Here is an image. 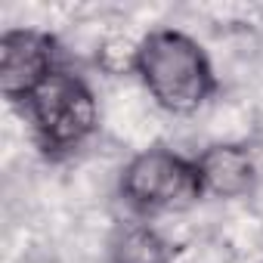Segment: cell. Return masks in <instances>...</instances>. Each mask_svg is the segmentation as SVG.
I'll list each match as a JSON object with an SVG mask.
<instances>
[{"label":"cell","mask_w":263,"mask_h":263,"mask_svg":"<svg viewBox=\"0 0 263 263\" xmlns=\"http://www.w3.org/2000/svg\"><path fill=\"white\" fill-rule=\"evenodd\" d=\"M180 254L183 241L146 220L118 226L108 241V263H174Z\"/></svg>","instance_id":"6"},{"label":"cell","mask_w":263,"mask_h":263,"mask_svg":"<svg viewBox=\"0 0 263 263\" xmlns=\"http://www.w3.org/2000/svg\"><path fill=\"white\" fill-rule=\"evenodd\" d=\"M137 53H140V41H124V37H115V41H105L96 62L108 71V74H137Z\"/></svg>","instance_id":"7"},{"label":"cell","mask_w":263,"mask_h":263,"mask_svg":"<svg viewBox=\"0 0 263 263\" xmlns=\"http://www.w3.org/2000/svg\"><path fill=\"white\" fill-rule=\"evenodd\" d=\"M62 68L59 41L44 28H7L0 34V93L22 108Z\"/></svg>","instance_id":"4"},{"label":"cell","mask_w":263,"mask_h":263,"mask_svg":"<svg viewBox=\"0 0 263 263\" xmlns=\"http://www.w3.org/2000/svg\"><path fill=\"white\" fill-rule=\"evenodd\" d=\"M198 180L204 195L214 198H245L257 186V161L241 143H214L195 155Z\"/></svg>","instance_id":"5"},{"label":"cell","mask_w":263,"mask_h":263,"mask_svg":"<svg viewBox=\"0 0 263 263\" xmlns=\"http://www.w3.org/2000/svg\"><path fill=\"white\" fill-rule=\"evenodd\" d=\"M118 195L134 214L158 217L192 208L198 198H204V189L195 158H186L167 146H149L124 164Z\"/></svg>","instance_id":"3"},{"label":"cell","mask_w":263,"mask_h":263,"mask_svg":"<svg viewBox=\"0 0 263 263\" xmlns=\"http://www.w3.org/2000/svg\"><path fill=\"white\" fill-rule=\"evenodd\" d=\"M31 140L47 161L81 152L99 130V102L93 87L71 68H59L22 108Z\"/></svg>","instance_id":"2"},{"label":"cell","mask_w":263,"mask_h":263,"mask_svg":"<svg viewBox=\"0 0 263 263\" xmlns=\"http://www.w3.org/2000/svg\"><path fill=\"white\" fill-rule=\"evenodd\" d=\"M137 78L171 115H192L217 93L211 56L180 28H155L140 41Z\"/></svg>","instance_id":"1"}]
</instances>
